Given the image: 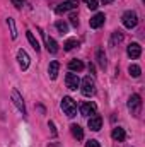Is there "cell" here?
Listing matches in <instances>:
<instances>
[{"label":"cell","mask_w":145,"mask_h":147,"mask_svg":"<svg viewBox=\"0 0 145 147\" xmlns=\"http://www.w3.org/2000/svg\"><path fill=\"white\" fill-rule=\"evenodd\" d=\"M128 110L133 116H138L140 110H142V98L138 94H132L130 99H128Z\"/></svg>","instance_id":"cell-1"},{"label":"cell","mask_w":145,"mask_h":147,"mask_svg":"<svg viewBox=\"0 0 145 147\" xmlns=\"http://www.w3.org/2000/svg\"><path fill=\"white\" fill-rule=\"evenodd\" d=\"M62 110L63 113L67 115V116H75L77 115V105H75V101H73L72 98H68V96H65L63 99H62Z\"/></svg>","instance_id":"cell-2"},{"label":"cell","mask_w":145,"mask_h":147,"mask_svg":"<svg viewBox=\"0 0 145 147\" xmlns=\"http://www.w3.org/2000/svg\"><path fill=\"white\" fill-rule=\"evenodd\" d=\"M82 94L87 96V98L96 94V84H94V79L91 75L84 77V80H82Z\"/></svg>","instance_id":"cell-3"},{"label":"cell","mask_w":145,"mask_h":147,"mask_svg":"<svg viewBox=\"0 0 145 147\" xmlns=\"http://www.w3.org/2000/svg\"><path fill=\"white\" fill-rule=\"evenodd\" d=\"M121 21H123V26L128 28V29H133V28L138 24V17H137V14H135L133 10H126V12L123 14Z\"/></svg>","instance_id":"cell-4"},{"label":"cell","mask_w":145,"mask_h":147,"mask_svg":"<svg viewBox=\"0 0 145 147\" xmlns=\"http://www.w3.org/2000/svg\"><path fill=\"white\" fill-rule=\"evenodd\" d=\"M10 94H12V101H14L15 108H17V110L26 116V106H24V101H22V96L19 94V91H17V89H12V92H10Z\"/></svg>","instance_id":"cell-5"},{"label":"cell","mask_w":145,"mask_h":147,"mask_svg":"<svg viewBox=\"0 0 145 147\" xmlns=\"http://www.w3.org/2000/svg\"><path fill=\"white\" fill-rule=\"evenodd\" d=\"M77 5H79V0H65V2H62V3L56 7V12H58V14H62V12H68V10L77 9Z\"/></svg>","instance_id":"cell-6"},{"label":"cell","mask_w":145,"mask_h":147,"mask_svg":"<svg viewBox=\"0 0 145 147\" xmlns=\"http://www.w3.org/2000/svg\"><path fill=\"white\" fill-rule=\"evenodd\" d=\"M126 53H128V57H130L132 60H135V58H138V57L142 55V46H140L138 43H130L128 48H126Z\"/></svg>","instance_id":"cell-7"},{"label":"cell","mask_w":145,"mask_h":147,"mask_svg":"<svg viewBox=\"0 0 145 147\" xmlns=\"http://www.w3.org/2000/svg\"><path fill=\"white\" fill-rule=\"evenodd\" d=\"M65 82H67V87H68V89H72V91H75V89L80 86V79H79V75H77V74H67Z\"/></svg>","instance_id":"cell-8"},{"label":"cell","mask_w":145,"mask_h":147,"mask_svg":"<svg viewBox=\"0 0 145 147\" xmlns=\"http://www.w3.org/2000/svg\"><path fill=\"white\" fill-rule=\"evenodd\" d=\"M104 21H106V16H104L103 12H97L94 17H91V22H89V24H91L92 29H97V28H101V26L104 24Z\"/></svg>","instance_id":"cell-9"},{"label":"cell","mask_w":145,"mask_h":147,"mask_svg":"<svg viewBox=\"0 0 145 147\" xmlns=\"http://www.w3.org/2000/svg\"><path fill=\"white\" fill-rule=\"evenodd\" d=\"M17 60H19V65H21V69H22V70H26V69L29 67V63H31L29 55H28L24 50H19V51H17Z\"/></svg>","instance_id":"cell-10"},{"label":"cell","mask_w":145,"mask_h":147,"mask_svg":"<svg viewBox=\"0 0 145 147\" xmlns=\"http://www.w3.org/2000/svg\"><path fill=\"white\" fill-rule=\"evenodd\" d=\"M87 125H89V128H91V130L97 132V130H101V127H103V118H101L99 115H94V116H91V118H89Z\"/></svg>","instance_id":"cell-11"},{"label":"cell","mask_w":145,"mask_h":147,"mask_svg":"<svg viewBox=\"0 0 145 147\" xmlns=\"http://www.w3.org/2000/svg\"><path fill=\"white\" fill-rule=\"evenodd\" d=\"M96 110H97V106L94 105V103H84L82 106H80V113L84 115V116H94L96 115Z\"/></svg>","instance_id":"cell-12"},{"label":"cell","mask_w":145,"mask_h":147,"mask_svg":"<svg viewBox=\"0 0 145 147\" xmlns=\"http://www.w3.org/2000/svg\"><path fill=\"white\" fill-rule=\"evenodd\" d=\"M58 70H60V63H58L56 60H53V62L50 63V67H48V74H50V79H51V80H55V79L58 77Z\"/></svg>","instance_id":"cell-13"},{"label":"cell","mask_w":145,"mask_h":147,"mask_svg":"<svg viewBox=\"0 0 145 147\" xmlns=\"http://www.w3.org/2000/svg\"><path fill=\"white\" fill-rule=\"evenodd\" d=\"M111 137H113L116 142H123V140H125V137H126V134H125V130H123V128L116 127V128H113V132H111Z\"/></svg>","instance_id":"cell-14"},{"label":"cell","mask_w":145,"mask_h":147,"mask_svg":"<svg viewBox=\"0 0 145 147\" xmlns=\"http://www.w3.org/2000/svg\"><path fill=\"white\" fill-rule=\"evenodd\" d=\"M70 130H72V135L77 140H82V139H84V130L80 128V125H72Z\"/></svg>","instance_id":"cell-15"},{"label":"cell","mask_w":145,"mask_h":147,"mask_svg":"<svg viewBox=\"0 0 145 147\" xmlns=\"http://www.w3.org/2000/svg\"><path fill=\"white\" fill-rule=\"evenodd\" d=\"M46 48H48L50 53H56L58 51V45H56V41L53 38H46Z\"/></svg>","instance_id":"cell-16"},{"label":"cell","mask_w":145,"mask_h":147,"mask_svg":"<svg viewBox=\"0 0 145 147\" xmlns=\"http://www.w3.org/2000/svg\"><path fill=\"white\" fill-rule=\"evenodd\" d=\"M123 41V33L121 31H114L113 36H111V46H116V43H121Z\"/></svg>","instance_id":"cell-17"},{"label":"cell","mask_w":145,"mask_h":147,"mask_svg":"<svg viewBox=\"0 0 145 147\" xmlns=\"http://www.w3.org/2000/svg\"><path fill=\"white\" fill-rule=\"evenodd\" d=\"M7 24H9V29H10V36H12V39H15V38H17V29H15V22H14V19L9 17V19H7Z\"/></svg>","instance_id":"cell-18"},{"label":"cell","mask_w":145,"mask_h":147,"mask_svg":"<svg viewBox=\"0 0 145 147\" xmlns=\"http://www.w3.org/2000/svg\"><path fill=\"white\" fill-rule=\"evenodd\" d=\"M68 69H70V70H77V72H80V70L84 69V63H82L80 60H72V62L68 63Z\"/></svg>","instance_id":"cell-19"},{"label":"cell","mask_w":145,"mask_h":147,"mask_svg":"<svg viewBox=\"0 0 145 147\" xmlns=\"http://www.w3.org/2000/svg\"><path fill=\"white\" fill-rule=\"evenodd\" d=\"M63 46H65V50H67V51H70V50H73L75 46H79V41H77L75 38H70V39H67V41H65V45H63Z\"/></svg>","instance_id":"cell-20"},{"label":"cell","mask_w":145,"mask_h":147,"mask_svg":"<svg viewBox=\"0 0 145 147\" xmlns=\"http://www.w3.org/2000/svg\"><path fill=\"white\" fill-rule=\"evenodd\" d=\"M28 39H29V43H31V46L36 50V51H39V43H38V39L34 38V34L31 33V31H28Z\"/></svg>","instance_id":"cell-21"},{"label":"cell","mask_w":145,"mask_h":147,"mask_svg":"<svg viewBox=\"0 0 145 147\" xmlns=\"http://www.w3.org/2000/svg\"><path fill=\"white\" fill-rule=\"evenodd\" d=\"M55 26H56V29H58V31H60L62 34L68 31V24H67L65 21H56V24H55Z\"/></svg>","instance_id":"cell-22"},{"label":"cell","mask_w":145,"mask_h":147,"mask_svg":"<svg viewBox=\"0 0 145 147\" xmlns=\"http://www.w3.org/2000/svg\"><path fill=\"white\" fill-rule=\"evenodd\" d=\"M97 62H99V65H101L103 69H104L106 63H108V62H106V55H104L103 50H97Z\"/></svg>","instance_id":"cell-23"},{"label":"cell","mask_w":145,"mask_h":147,"mask_svg":"<svg viewBox=\"0 0 145 147\" xmlns=\"http://www.w3.org/2000/svg\"><path fill=\"white\" fill-rule=\"evenodd\" d=\"M128 72H130L132 77H135V79H137V77H140V72H142V70H140V67H138V65H130V67H128Z\"/></svg>","instance_id":"cell-24"},{"label":"cell","mask_w":145,"mask_h":147,"mask_svg":"<svg viewBox=\"0 0 145 147\" xmlns=\"http://www.w3.org/2000/svg\"><path fill=\"white\" fill-rule=\"evenodd\" d=\"M84 3L91 9V10H96L97 7H99V3H97V0H84Z\"/></svg>","instance_id":"cell-25"},{"label":"cell","mask_w":145,"mask_h":147,"mask_svg":"<svg viewBox=\"0 0 145 147\" xmlns=\"http://www.w3.org/2000/svg\"><path fill=\"white\" fill-rule=\"evenodd\" d=\"M12 3L15 5V9H22V5H24V0H12Z\"/></svg>","instance_id":"cell-26"},{"label":"cell","mask_w":145,"mask_h":147,"mask_svg":"<svg viewBox=\"0 0 145 147\" xmlns=\"http://www.w3.org/2000/svg\"><path fill=\"white\" fill-rule=\"evenodd\" d=\"M85 147H101V146H99L97 140H89V142L85 144Z\"/></svg>","instance_id":"cell-27"},{"label":"cell","mask_w":145,"mask_h":147,"mask_svg":"<svg viewBox=\"0 0 145 147\" xmlns=\"http://www.w3.org/2000/svg\"><path fill=\"white\" fill-rule=\"evenodd\" d=\"M70 22H72L73 26H77V24H79V19H77V16H75V14L70 16Z\"/></svg>","instance_id":"cell-28"},{"label":"cell","mask_w":145,"mask_h":147,"mask_svg":"<svg viewBox=\"0 0 145 147\" xmlns=\"http://www.w3.org/2000/svg\"><path fill=\"white\" fill-rule=\"evenodd\" d=\"M50 128H51V134H53V137H56V128H55V123H53V121H50Z\"/></svg>","instance_id":"cell-29"},{"label":"cell","mask_w":145,"mask_h":147,"mask_svg":"<svg viewBox=\"0 0 145 147\" xmlns=\"http://www.w3.org/2000/svg\"><path fill=\"white\" fill-rule=\"evenodd\" d=\"M113 0H103V3H111Z\"/></svg>","instance_id":"cell-30"},{"label":"cell","mask_w":145,"mask_h":147,"mask_svg":"<svg viewBox=\"0 0 145 147\" xmlns=\"http://www.w3.org/2000/svg\"><path fill=\"white\" fill-rule=\"evenodd\" d=\"M48 147H58L56 144H48Z\"/></svg>","instance_id":"cell-31"}]
</instances>
